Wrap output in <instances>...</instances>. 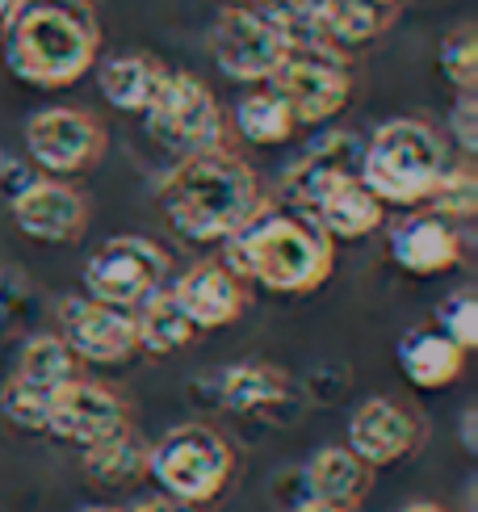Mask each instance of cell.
Returning a JSON list of instances; mask_svg holds the SVG:
<instances>
[{
  "instance_id": "obj_2",
  "label": "cell",
  "mask_w": 478,
  "mask_h": 512,
  "mask_svg": "<svg viewBox=\"0 0 478 512\" xmlns=\"http://www.w3.org/2000/svg\"><path fill=\"white\" fill-rule=\"evenodd\" d=\"M223 265L244 286L269 294H315L332 277L336 244L302 210L260 206L235 236L223 240Z\"/></svg>"
},
{
  "instance_id": "obj_29",
  "label": "cell",
  "mask_w": 478,
  "mask_h": 512,
  "mask_svg": "<svg viewBox=\"0 0 478 512\" xmlns=\"http://www.w3.org/2000/svg\"><path fill=\"white\" fill-rule=\"evenodd\" d=\"M428 206L445 219H470L478 210V177L470 164H449L437 189L428 194Z\"/></svg>"
},
{
  "instance_id": "obj_28",
  "label": "cell",
  "mask_w": 478,
  "mask_h": 512,
  "mask_svg": "<svg viewBox=\"0 0 478 512\" xmlns=\"http://www.w3.org/2000/svg\"><path fill=\"white\" fill-rule=\"evenodd\" d=\"M437 59H441V76L458 93L478 89V34H474V26H458L453 34H445Z\"/></svg>"
},
{
  "instance_id": "obj_27",
  "label": "cell",
  "mask_w": 478,
  "mask_h": 512,
  "mask_svg": "<svg viewBox=\"0 0 478 512\" xmlns=\"http://www.w3.org/2000/svg\"><path fill=\"white\" fill-rule=\"evenodd\" d=\"M51 391L34 387V382L26 378H9L5 387H0V412H5L9 424H17V429L26 433H47V416H51Z\"/></svg>"
},
{
  "instance_id": "obj_1",
  "label": "cell",
  "mask_w": 478,
  "mask_h": 512,
  "mask_svg": "<svg viewBox=\"0 0 478 512\" xmlns=\"http://www.w3.org/2000/svg\"><path fill=\"white\" fill-rule=\"evenodd\" d=\"M156 198L168 227L181 231L185 240L223 244L265 206V189L256 168L223 143L198 156H181L177 168L160 181Z\"/></svg>"
},
{
  "instance_id": "obj_36",
  "label": "cell",
  "mask_w": 478,
  "mask_h": 512,
  "mask_svg": "<svg viewBox=\"0 0 478 512\" xmlns=\"http://www.w3.org/2000/svg\"><path fill=\"white\" fill-rule=\"evenodd\" d=\"M294 512H340V508H328V504H319V500H311V496H307V500H302Z\"/></svg>"
},
{
  "instance_id": "obj_23",
  "label": "cell",
  "mask_w": 478,
  "mask_h": 512,
  "mask_svg": "<svg viewBox=\"0 0 478 512\" xmlns=\"http://www.w3.org/2000/svg\"><path fill=\"white\" fill-rule=\"evenodd\" d=\"M286 395H290V378L281 374L277 366H265V361H239V366L223 370V378H219L223 408H231L239 416L269 412Z\"/></svg>"
},
{
  "instance_id": "obj_34",
  "label": "cell",
  "mask_w": 478,
  "mask_h": 512,
  "mask_svg": "<svg viewBox=\"0 0 478 512\" xmlns=\"http://www.w3.org/2000/svg\"><path fill=\"white\" fill-rule=\"evenodd\" d=\"M474 420H478V416H474V408H470V412L462 416V441H466V450H470V454L478 450V441H474Z\"/></svg>"
},
{
  "instance_id": "obj_22",
  "label": "cell",
  "mask_w": 478,
  "mask_h": 512,
  "mask_svg": "<svg viewBox=\"0 0 478 512\" xmlns=\"http://www.w3.org/2000/svg\"><path fill=\"white\" fill-rule=\"evenodd\" d=\"M130 324H135V340H139V353L151 357H168V353H181L198 340V328L185 319V311L177 307L172 290H156L151 298L130 311Z\"/></svg>"
},
{
  "instance_id": "obj_11",
  "label": "cell",
  "mask_w": 478,
  "mask_h": 512,
  "mask_svg": "<svg viewBox=\"0 0 478 512\" xmlns=\"http://www.w3.org/2000/svg\"><path fill=\"white\" fill-rule=\"evenodd\" d=\"M9 210L21 236L38 244H76L93 219L89 198L59 177H30L17 194H9Z\"/></svg>"
},
{
  "instance_id": "obj_37",
  "label": "cell",
  "mask_w": 478,
  "mask_h": 512,
  "mask_svg": "<svg viewBox=\"0 0 478 512\" xmlns=\"http://www.w3.org/2000/svg\"><path fill=\"white\" fill-rule=\"evenodd\" d=\"M21 5V0H0V26H5V21L13 17V9Z\"/></svg>"
},
{
  "instance_id": "obj_32",
  "label": "cell",
  "mask_w": 478,
  "mask_h": 512,
  "mask_svg": "<svg viewBox=\"0 0 478 512\" xmlns=\"http://www.w3.org/2000/svg\"><path fill=\"white\" fill-rule=\"evenodd\" d=\"M135 512H198L193 504H185V500H172V496H160V500H143Z\"/></svg>"
},
{
  "instance_id": "obj_16",
  "label": "cell",
  "mask_w": 478,
  "mask_h": 512,
  "mask_svg": "<svg viewBox=\"0 0 478 512\" xmlns=\"http://www.w3.org/2000/svg\"><path fill=\"white\" fill-rule=\"evenodd\" d=\"M390 261L411 277H441L458 269L462 261V236L453 219L437 215V210H420V215H403L390 227Z\"/></svg>"
},
{
  "instance_id": "obj_20",
  "label": "cell",
  "mask_w": 478,
  "mask_h": 512,
  "mask_svg": "<svg viewBox=\"0 0 478 512\" xmlns=\"http://www.w3.org/2000/svg\"><path fill=\"white\" fill-rule=\"evenodd\" d=\"M399 370L411 387L445 391L466 370V349L453 345L441 328H416L399 340Z\"/></svg>"
},
{
  "instance_id": "obj_18",
  "label": "cell",
  "mask_w": 478,
  "mask_h": 512,
  "mask_svg": "<svg viewBox=\"0 0 478 512\" xmlns=\"http://www.w3.org/2000/svg\"><path fill=\"white\" fill-rule=\"evenodd\" d=\"M369 492H374V466L357 458L349 445H323L311 458V466H307V496L311 500L340 508V512H353Z\"/></svg>"
},
{
  "instance_id": "obj_6",
  "label": "cell",
  "mask_w": 478,
  "mask_h": 512,
  "mask_svg": "<svg viewBox=\"0 0 478 512\" xmlns=\"http://www.w3.org/2000/svg\"><path fill=\"white\" fill-rule=\"evenodd\" d=\"M265 84L290 105L298 126L332 122L336 114H344L357 89L349 55L328 47V42H290L286 59L277 63V72Z\"/></svg>"
},
{
  "instance_id": "obj_38",
  "label": "cell",
  "mask_w": 478,
  "mask_h": 512,
  "mask_svg": "<svg viewBox=\"0 0 478 512\" xmlns=\"http://www.w3.org/2000/svg\"><path fill=\"white\" fill-rule=\"evenodd\" d=\"M84 512H122V508H110V504H93V508H84Z\"/></svg>"
},
{
  "instance_id": "obj_35",
  "label": "cell",
  "mask_w": 478,
  "mask_h": 512,
  "mask_svg": "<svg viewBox=\"0 0 478 512\" xmlns=\"http://www.w3.org/2000/svg\"><path fill=\"white\" fill-rule=\"evenodd\" d=\"M399 512H449L445 504H432V500H411V504H403Z\"/></svg>"
},
{
  "instance_id": "obj_5",
  "label": "cell",
  "mask_w": 478,
  "mask_h": 512,
  "mask_svg": "<svg viewBox=\"0 0 478 512\" xmlns=\"http://www.w3.org/2000/svg\"><path fill=\"white\" fill-rule=\"evenodd\" d=\"M147 475L160 483V492L202 508L223 496L235 475V454L210 424H177L156 445H147Z\"/></svg>"
},
{
  "instance_id": "obj_17",
  "label": "cell",
  "mask_w": 478,
  "mask_h": 512,
  "mask_svg": "<svg viewBox=\"0 0 478 512\" xmlns=\"http://www.w3.org/2000/svg\"><path fill=\"white\" fill-rule=\"evenodd\" d=\"M361 168V139L357 135H323L307 156H298L286 177H281V206L290 210H302V215H311V206L328 194V189L344 177H357Z\"/></svg>"
},
{
  "instance_id": "obj_24",
  "label": "cell",
  "mask_w": 478,
  "mask_h": 512,
  "mask_svg": "<svg viewBox=\"0 0 478 512\" xmlns=\"http://www.w3.org/2000/svg\"><path fill=\"white\" fill-rule=\"evenodd\" d=\"M84 475L105 487H122L135 483L139 475H147V445L143 437L130 429H118L110 437H101L93 445H84Z\"/></svg>"
},
{
  "instance_id": "obj_30",
  "label": "cell",
  "mask_w": 478,
  "mask_h": 512,
  "mask_svg": "<svg viewBox=\"0 0 478 512\" xmlns=\"http://www.w3.org/2000/svg\"><path fill=\"white\" fill-rule=\"evenodd\" d=\"M437 328L453 340V345H462L466 353L478 349V303L470 290H458L453 298H445V307L437 315Z\"/></svg>"
},
{
  "instance_id": "obj_4",
  "label": "cell",
  "mask_w": 478,
  "mask_h": 512,
  "mask_svg": "<svg viewBox=\"0 0 478 512\" xmlns=\"http://www.w3.org/2000/svg\"><path fill=\"white\" fill-rule=\"evenodd\" d=\"M441 131L424 118H390L361 143V185L382 206H424L449 168Z\"/></svg>"
},
{
  "instance_id": "obj_3",
  "label": "cell",
  "mask_w": 478,
  "mask_h": 512,
  "mask_svg": "<svg viewBox=\"0 0 478 512\" xmlns=\"http://www.w3.org/2000/svg\"><path fill=\"white\" fill-rule=\"evenodd\" d=\"M0 30L5 68L30 89H68L97 68L101 21L93 0H21Z\"/></svg>"
},
{
  "instance_id": "obj_13",
  "label": "cell",
  "mask_w": 478,
  "mask_h": 512,
  "mask_svg": "<svg viewBox=\"0 0 478 512\" xmlns=\"http://www.w3.org/2000/svg\"><path fill=\"white\" fill-rule=\"evenodd\" d=\"M424 445V420L416 408L390 399V395H374L353 408L349 416V450L357 458H365L369 466H395L403 458H411Z\"/></svg>"
},
{
  "instance_id": "obj_25",
  "label": "cell",
  "mask_w": 478,
  "mask_h": 512,
  "mask_svg": "<svg viewBox=\"0 0 478 512\" xmlns=\"http://www.w3.org/2000/svg\"><path fill=\"white\" fill-rule=\"evenodd\" d=\"M235 131H239V139H248L256 147H277V143L294 139V131H302V126L294 122L290 105L265 84V89L239 97V105H235Z\"/></svg>"
},
{
  "instance_id": "obj_40",
  "label": "cell",
  "mask_w": 478,
  "mask_h": 512,
  "mask_svg": "<svg viewBox=\"0 0 478 512\" xmlns=\"http://www.w3.org/2000/svg\"><path fill=\"white\" fill-rule=\"evenodd\" d=\"M0 160H5V156H0Z\"/></svg>"
},
{
  "instance_id": "obj_14",
  "label": "cell",
  "mask_w": 478,
  "mask_h": 512,
  "mask_svg": "<svg viewBox=\"0 0 478 512\" xmlns=\"http://www.w3.org/2000/svg\"><path fill=\"white\" fill-rule=\"evenodd\" d=\"M126 424H130V403L118 391L101 387V382L76 378L63 391H55L51 416H47V433L84 450V445L110 437V433L126 429Z\"/></svg>"
},
{
  "instance_id": "obj_7",
  "label": "cell",
  "mask_w": 478,
  "mask_h": 512,
  "mask_svg": "<svg viewBox=\"0 0 478 512\" xmlns=\"http://www.w3.org/2000/svg\"><path fill=\"white\" fill-rule=\"evenodd\" d=\"M143 122H147V135L160 147H168L177 160L227 143L223 105L210 93V84L193 72H168L156 101L147 105Z\"/></svg>"
},
{
  "instance_id": "obj_10",
  "label": "cell",
  "mask_w": 478,
  "mask_h": 512,
  "mask_svg": "<svg viewBox=\"0 0 478 512\" xmlns=\"http://www.w3.org/2000/svg\"><path fill=\"white\" fill-rule=\"evenodd\" d=\"M26 152L51 177H80L105 156V126L89 110L51 105L26 122Z\"/></svg>"
},
{
  "instance_id": "obj_33",
  "label": "cell",
  "mask_w": 478,
  "mask_h": 512,
  "mask_svg": "<svg viewBox=\"0 0 478 512\" xmlns=\"http://www.w3.org/2000/svg\"><path fill=\"white\" fill-rule=\"evenodd\" d=\"M256 5H265V9H269L277 21H290V17H294L302 5H307V0H256Z\"/></svg>"
},
{
  "instance_id": "obj_9",
  "label": "cell",
  "mask_w": 478,
  "mask_h": 512,
  "mask_svg": "<svg viewBox=\"0 0 478 512\" xmlns=\"http://www.w3.org/2000/svg\"><path fill=\"white\" fill-rule=\"evenodd\" d=\"M168 252L147 236H114L105 240L89 265H84V294L105 307L135 311L143 298L164 290L168 282Z\"/></svg>"
},
{
  "instance_id": "obj_39",
  "label": "cell",
  "mask_w": 478,
  "mask_h": 512,
  "mask_svg": "<svg viewBox=\"0 0 478 512\" xmlns=\"http://www.w3.org/2000/svg\"><path fill=\"white\" fill-rule=\"evenodd\" d=\"M223 5H244V0H223Z\"/></svg>"
},
{
  "instance_id": "obj_12",
  "label": "cell",
  "mask_w": 478,
  "mask_h": 512,
  "mask_svg": "<svg viewBox=\"0 0 478 512\" xmlns=\"http://www.w3.org/2000/svg\"><path fill=\"white\" fill-rule=\"evenodd\" d=\"M59 336L68 345L80 366H122L139 353V340H135V324H130V311L118 307H105L97 298H63L59 303Z\"/></svg>"
},
{
  "instance_id": "obj_8",
  "label": "cell",
  "mask_w": 478,
  "mask_h": 512,
  "mask_svg": "<svg viewBox=\"0 0 478 512\" xmlns=\"http://www.w3.org/2000/svg\"><path fill=\"white\" fill-rule=\"evenodd\" d=\"M290 51L286 26L256 0L244 5H223L210 26V55L219 63V72L239 84H265L277 63Z\"/></svg>"
},
{
  "instance_id": "obj_26",
  "label": "cell",
  "mask_w": 478,
  "mask_h": 512,
  "mask_svg": "<svg viewBox=\"0 0 478 512\" xmlns=\"http://www.w3.org/2000/svg\"><path fill=\"white\" fill-rule=\"evenodd\" d=\"M17 378L34 382L42 391H63L68 382L80 378V357L63 345L59 332H47V336H30L21 345V357H17Z\"/></svg>"
},
{
  "instance_id": "obj_31",
  "label": "cell",
  "mask_w": 478,
  "mask_h": 512,
  "mask_svg": "<svg viewBox=\"0 0 478 512\" xmlns=\"http://www.w3.org/2000/svg\"><path fill=\"white\" fill-rule=\"evenodd\" d=\"M449 139L458 143V152L466 160L478 152V93H458L449 110Z\"/></svg>"
},
{
  "instance_id": "obj_21",
  "label": "cell",
  "mask_w": 478,
  "mask_h": 512,
  "mask_svg": "<svg viewBox=\"0 0 478 512\" xmlns=\"http://www.w3.org/2000/svg\"><path fill=\"white\" fill-rule=\"evenodd\" d=\"M164 76H168L164 63L156 55H143V51L114 55V59H105L97 68L101 97L122 114H147V105L156 101Z\"/></svg>"
},
{
  "instance_id": "obj_15",
  "label": "cell",
  "mask_w": 478,
  "mask_h": 512,
  "mask_svg": "<svg viewBox=\"0 0 478 512\" xmlns=\"http://www.w3.org/2000/svg\"><path fill=\"white\" fill-rule=\"evenodd\" d=\"M177 307L185 311V319L198 332H219L231 328L239 315L248 307V286L223 265V261H202V265H189L177 286H168Z\"/></svg>"
},
{
  "instance_id": "obj_19",
  "label": "cell",
  "mask_w": 478,
  "mask_h": 512,
  "mask_svg": "<svg viewBox=\"0 0 478 512\" xmlns=\"http://www.w3.org/2000/svg\"><path fill=\"white\" fill-rule=\"evenodd\" d=\"M311 219L323 227V236H328L332 244L336 240L353 244V240L374 236V231L382 227L386 206L361 185V177H344L311 206Z\"/></svg>"
}]
</instances>
